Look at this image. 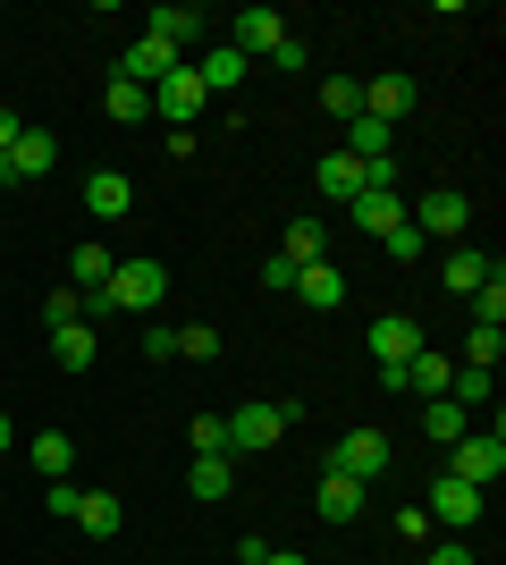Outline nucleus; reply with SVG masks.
Listing matches in <instances>:
<instances>
[{"label": "nucleus", "mask_w": 506, "mask_h": 565, "mask_svg": "<svg viewBox=\"0 0 506 565\" xmlns=\"http://www.w3.org/2000/svg\"><path fill=\"white\" fill-rule=\"evenodd\" d=\"M110 270H119V254H110L101 236H85V245L68 254V287H76V296H101V287H110Z\"/></svg>", "instance_id": "4468645a"}, {"label": "nucleus", "mask_w": 506, "mask_h": 565, "mask_svg": "<svg viewBox=\"0 0 506 565\" xmlns=\"http://www.w3.org/2000/svg\"><path fill=\"white\" fill-rule=\"evenodd\" d=\"M9 448H18V423H9V414H0V456H9Z\"/></svg>", "instance_id": "c03bdc74"}, {"label": "nucleus", "mask_w": 506, "mask_h": 565, "mask_svg": "<svg viewBox=\"0 0 506 565\" xmlns=\"http://www.w3.org/2000/svg\"><path fill=\"white\" fill-rule=\"evenodd\" d=\"M279 254H288L295 270H304V262H330V228H321V220H288V245H279Z\"/></svg>", "instance_id": "c756f323"}, {"label": "nucleus", "mask_w": 506, "mask_h": 565, "mask_svg": "<svg viewBox=\"0 0 506 565\" xmlns=\"http://www.w3.org/2000/svg\"><path fill=\"white\" fill-rule=\"evenodd\" d=\"M406 220H413V228H422V245H431V236H448V245H456V236L473 228V203H464L456 186H431V194H422V203H413Z\"/></svg>", "instance_id": "0eeeda50"}, {"label": "nucleus", "mask_w": 506, "mask_h": 565, "mask_svg": "<svg viewBox=\"0 0 506 565\" xmlns=\"http://www.w3.org/2000/svg\"><path fill=\"white\" fill-rule=\"evenodd\" d=\"M295 305H313V312L346 305V270H337V262H304V270H295Z\"/></svg>", "instance_id": "dca6fc26"}, {"label": "nucleus", "mask_w": 506, "mask_h": 565, "mask_svg": "<svg viewBox=\"0 0 506 565\" xmlns=\"http://www.w3.org/2000/svg\"><path fill=\"white\" fill-rule=\"evenodd\" d=\"M76 523H85V532H94V541H119L127 532V507L110 490H85V507H76Z\"/></svg>", "instance_id": "4be33fe9"}, {"label": "nucleus", "mask_w": 506, "mask_h": 565, "mask_svg": "<svg viewBox=\"0 0 506 565\" xmlns=\"http://www.w3.org/2000/svg\"><path fill=\"white\" fill-rule=\"evenodd\" d=\"M43 507H51L60 523H76V507H85V481H51V490H43Z\"/></svg>", "instance_id": "c9c22d12"}, {"label": "nucleus", "mask_w": 506, "mask_h": 565, "mask_svg": "<svg viewBox=\"0 0 506 565\" xmlns=\"http://www.w3.org/2000/svg\"><path fill=\"white\" fill-rule=\"evenodd\" d=\"M489 507V490H473V481H456V472H439L431 490H422V515L439 523V532H473Z\"/></svg>", "instance_id": "7ed1b4c3"}, {"label": "nucleus", "mask_w": 506, "mask_h": 565, "mask_svg": "<svg viewBox=\"0 0 506 565\" xmlns=\"http://www.w3.org/2000/svg\"><path fill=\"white\" fill-rule=\"evenodd\" d=\"M51 161H60V143H51V127H25V136L9 143V169H18V178H51Z\"/></svg>", "instance_id": "412c9836"}, {"label": "nucleus", "mask_w": 506, "mask_h": 565, "mask_svg": "<svg viewBox=\"0 0 506 565\" xmlns=\"http://www.w3.org/2000/svg\"><path fill=\"white\" fill-rule=\"evenodd\" d=\"M413 102H422V85H413V76H397V68L363 85V110H372V118H388V127H397V118H406Z\"/></svg>", "instance_id": "ddd939ff"}, {"label": "nucleus", "mask_w": 506, "mask_h": 565, "mask_svg": "<svg viewBox=\"0 0 506 565\" xmlns=\"http://www.w3.org/2000/svg\"><path fill=\"white\" fill-rule=\"evenodd\" d=\"M203 25H212V18H203V9H152V34H161V43L177 51V60H186V51H194V34H203Z\"/></svg>", "instance_id": "5701e85b"}, {"label": "nucleus", "mask_w": 506, "mask_h": 565, "mask_svg": "<svg viewBox=\"0 0 506 565\" xmlns=\"http://www.w3.org/2000/svg\"><path fill=\"white\" fill-rule=\"evenodd\" d=\"M363 347H372V363H413V354L431 347V338H422V321H413V312H380V321H372V330H363Z\"/></svg>", "instance_id": "423d86ee"}, {"label": "nucleus", "mask_w": 506, "mask_h": 565, "mask_svg": "<svg viewBox=\"0 0 506 565\" xmlns=\"http://www.w3.org/2000/svg\"><path fill=\"white\" fill-rule=\"evenodd\" d=\"M262 565H313V557H295V548H270V557Z\"/></svg>", "instance_id": "37998d69"}, {"label": "nucleus", "mask_w": 506, "mask_h": 565, "mask_svg": "<svg viewBox=\"0 0 506 565\" xmlns=\"http://www.w3.org/2000/svg\"><path fill=\"white\" fill-rule=\"evenodd\" d=\"M422 565H482V557H473L464 532H448V541H431V557H422Z\"/></svg>", "instance_id": "58836bf2"}, {"label": "nucleus", "mask_w": 506, "mask_h": 565, "mask_svg": "<svg viewBox=\"0 0 506 565\" xmlns=\"http://www.w3.org/2000/svg\"><path fill=\"white\" fill-rule=\"evenodd\" d=\"M101 110L119 118V127H144V118H152V94H144V85H127V76H110V94H101Z\"/></svg>", "instance_id": "c85d7f7f"}, {"label": "nucleus", "mask_w": 506, "mask_h": 565, "mask_svg": "<svg viewBox=\"0 0 506 565\" xmlns=\"http://www.w3.org/2000/svg\"><path fill=\"white\" fill-rule=\"evenodd\" d=\"M313 507H321V523H363V481H346V472H321Z\"/></svg>", "instance_id": "6ab92c4d"}, {"label": "nucleus", "mask_w": 506, "mask_h": 565, "mask_svg": "<svg viewBox=\"0 0 506 565\" xmlns=\"http://www.w3.org/2000/svg\"><path fill=\"white\" fill-rule=\"evenodd\" d=\"M169 68H177V51H169L161 34H136V43H127V60H119V76H127V85H144V94L161 85Z\"/></svg>", "instance_id": "9b49d317"}, {"label": "nucleus", "mask_w": 506, "mask_h": 565, "mask_svg": "<svg viewBox=\"0 0 506 565\" xmlns=\"http://www.w3.org/2000/svg\"><path fill=\"white\" fill-rule=\"evenodd\" d=\"M397 532H406V541H431L439 523H431V515H422V507H397Z\"/></svg>", "instance_id": "a19ab883"}, {"label": "nucleus", "mask_w": 506, "mask_h": 565, "mask_svg": "<svg viewBox=\"0 0 506 565\" xmlns=\"http://www.w3.org/2000/svg\"><path fill=\"white\" fill-rule=\"evenodd\" d=\"M186 439H194V456H228V423H219V414H194Z\"/></svg>", "instance_id": "473e14b6"}, {"label": "nucleus", "mask_w": 506, "mask_h": 565, "mask_svg": "<svg viewBox=\"0 0 506 565\" xmlns=\"http://www.w3.org/2000/svg\"><path fill=\"white\" fill-rule=\"evenodd\" d=\"M346 212H355V228L388 236V228H397V220H406V194H397V186H363L355 203H346Z\"/></svg>", "instance_id": "a211bd4d"}, {"label": "nucleus", "mask_w": 506, "mask_h": 565, "mask_svg": "<svg viewBox=\"0 0 506 565\" xmlns=\"http://www.w3.org/2000/svg\"><path fill=\"white\" fill-rule=\"evenodd\" d=\"M161 296H169V270H161V262H119L110 287H101V305H110V312H161Z\"/></svg>", "instance_id": "20e7f679"}, {"label": "nucleus", "mask_w": 506, "mask_h": 565, "mask_svg": "<svg viewBox=\"0 0 506 565\" xmlns=\"http://www.w3.org/2000/svg\"><path fill=\"white\" fill-rule=\"evenodd\" d=\"M144 363H177V330L169 321H144Z\"/></svg>", "instance_id": "4c0bfd02"}, {"label": "nucleus", "mask_w": 506, "mask_h": 565, "mask_svg": "<svg viewBox=\"0 0 506 565\" xmlns=\"http://www.w3.org/2000/svg\"><path fill=\"white\" fill-rule=\"evenodd\" d=\"M388 465H397L388 430H346V439L330 448V472H346V481H363V490H372V481H380Z\"/></svg>", "instance_id": "39448f33"}, {"label": "nucleus", "mask_w": 506, "mask_h": 565, "mask_svg": "<svg viewBox=\"0 0 506 565\" xmlns=\"http://www.w3.org/2000/svg\"><path fill=\"white\" fill-rule=\"evenodd\" d=\"M219 423H228V456H262V448H279V439H288L295 423H304V405H237V414H219Z\"/></svg>", "instance_id": "f257e3e1"}, {"label": "nucleus", "mask_w": 506, "mask_h": 565, "mask_svg": "<svg viewBox=\"0 0 506 565\" xmlns=\"http://www.w3.org/2000/svg\"><path fill=\"white\" fill-rule=\"evenodd\" d=\"M489 388H498V372H482V363H456V380H448V405H464V414H482Z\"/></svg>", "instance_id": "bb28decb"}, {"label": "nucleus", "mask_w": 506, "mask_h": 565, "mask_svg": "<svg viewBox=\"0 0 506 565\" xmlns=\"http://www.w3.org/2000/svg\"><path fill=\"white\" fill-rule=\"evenodd\" d=\"M25 127H18V110H9V102H0V152H9V143H18Z\"/></svg>", "instance_id": "79ce46f5"}, {"label": "nucleus", "mask_w": 506, "mask_h": 565, "mask_svg": "<svg viewBox=\"0 0 506 565\" xmlns=\"http://www.w3.org/2000/svg\"><path fill=\"white\" fill-rule=\"evenodd\" d=\"M68 321H85V296H76V287H51L43 296V330H68Z\"/></svg>", "instance_id": "7c9ffc66"}, {"label": "nucleus", "mask_w": 506, "mask_h": 565, "mask_svg": "<svg viewBox=\"0 0 506 565\" xmlns=\"http://www.w3.org/2000/svg\"><path fill=\"white\" fill-rule=\"evenodd\" d=\"M177 354H186V363H219V330H203V321L177 330Z\"/></svg>", "instance_id": "f704fd0d"}, {"label": "nucleus", "mask_w": 506, "mask_h": 565, "mask_svg": "<svg viewBox=\"0 0 506 565\" xmlns=\"http://www.w3.org/2000/svg\"><path fill=\"white\" fill-rule=\"evenodd\" d=\"M262 287H279V296H295V262H288V254H270V262H262Z\"/></svg>", "instance_id": "ea45409f"}, {"label": "nucleus", "mask_w": 506, "mask_h": 565, "mask_svg": "<svg viewBox=\"0 0 506 565\" xmlns=\"http://www.w3.org/2000/svg\"><path fill=\"white\" fill-rule=\"evenodd\" d=\"M346 152H355L363 169L388 161V152H397V127H388V118H372V110H355V118H346Z\"/></svg>", "instance_id": "f3484780"}, {"label": "nucleus", "mask_w": 506, "mask_h": 565, "mask_svg": "<svg viewBox=\"0 0 506 565\" xmlns=\"http://www.w3.org/2000/svg\"><path fill=\"white\" fill-rule=\"evenodd\" d=\"M25 456H34V472H43V481H68V472H76V439H68V430H34V439H25Z\"/></svg>", "instance_id": "aec40b11"}, {"label": "nucleus", "mask_w": 506, "mask_h": 565, "mask_svg": "<svg viewBox=\"0 0 506 565\" xmlns=\"http://www.w3.org/2000/svg\"><path fill=\"white\" fill-rule=\"evenodd\" d=\"M456 363H482V372H498V363H506V338H498V330H473Z\"/></svg>", "instance_id": "72a5a7b5"}, {"label": "nucleus", "mask_w": 506, "mask_h": 565, "mask_svg": "<svg viewBox=\"0 0 506 565\" xmlns=\"http://www.w3.org/2000/svg\"><path fill=\"white\" fill-rule=\"evenodd\" d=\"M448 472H456V481H473V490H498V472H506V439H498V423H473L456 439V448H448Z\"/></svg>", "instance_id": "f03ea898"}, {"label": "nucleus", "mask_w": 506, "mask_h": 565, "mask_svg": "<svg viewBox=\"0 0 506 565\" xmlns=\"http://www.w3.org/2000/svg\"><path fill=\"white\" fill-rule=\"evenodd\" d=\"M51 354H60V363H68V372H85V363H94V354H101L94 321H68V330H51Z\"/></svg>", "instance_id": "cd10ccee"}, {"label": "nucleus", "mask_w": 506, "mask_h": 565, "mask_svg": "<svg viewBox=\"0 0 506 565\" xmlns=\"http://www.w3.org/2000/svg\"><path fill=\"white\" fill-rule=\"evenodd\" d=\"M422 430H431L439 448H456L464 430H473V414H464V405H448V397H422Z\"/></svg>", "instance_id": "a878e982"}, {"label": "nucleus", "mask_w": 506, "mask_h": 565, "mask_svg": "<svg viewBox=\"0 0 506 565\" xmlns=\"http://www.w3.org/2000/svg\"><path fill=\"white\" fill-rule=\"evenodd\" d=\"M313 186H321V203H355V194H363V161H355V152H321Z\"/></svg>", "instance_id": "2eb2a0df"}, {"label": "nucleus", "mask_w": 506, "mask_h": 565, "mask_svg": "<svg viewBox=\"0 0 506 565\" xmlns=\"http://www.w3.org/2000/svg\"><path fill=\"white\" fill-rule=\"evenodd\" d=\"M186 68L203 76V94H237V85H245V68H254V60H245L237 43H212V51H203V60H186Z\"/></svg>", "instance_id": "f8f14e48"}, {"label": "nucleus", "mask_w": 506, "mask_h": 565, "mask_svg": "<svg viewBox=\"0 0 506 565\" xmlns=\"http://www.w3.org/2000/svg\"><path fill=\"white\" fill-rule=\"evenodd\" d=\"M186 490H194V498H237V465H228V456H194Z\"/></svg>", "instance_id": "b1692460"}, {"label": "nucleus", "mask_w": 506, "mask_h": 565, "mask_svg": "<svg viewBox=\"0 0 506 565\" xmlns=\"http://www.w3.org/2000/svg\"><path fill=\"white\" fill-rule=\"evenodd\" d=\"M321 110H330V118H355L363 110V85H355V76H330V85H321Z\"/></svg>", "instance_id": "2f4dec72"}, {"label": "nucleus", "mask_w": 506, "mask_h": 565, "mask_svg": "<svg viewBox=\"0 0 506 565\" xmlns=\"http://www.w3.org/2000/svg\"><path fill=\"white\" fill-rule=\"evenodd\" d=\"M127 212H136L127 169H94V178H85V220H101V228H110V220H127Z\"/></svg>", "instance_id": "9d476101"}, {"label": "nucleus", "mask_w": 506, "mask_h": 565, "mask_svg": "<svg viewBox=\"0 0 506 565\" xmlns=\"http://www.w3.org/2000/svg\"><path fill=\"white\" fill-rule=\"evenodd\" d=\"M228 43H237L245 60H270V51L288 43V18H279V9H237V18H228Z\"/></svg>", "instance_id": "1a4fd4ad"}, {"label": "nucleus", "mask_w": 506, "mask_h": 565, "mask_svg": "<svg viewBox=\"0 0 506 565\" xmlns=\"http://www.w3.org/2000/svg\"><path fill=\"white\" fill-rule=\"evenodd\" d=\"M203 102H212V94H203V76H194L186 60H177V68L152 85V110H161L169 127H194V118H203Z\"/></svg>", "instance_id": "6e6552de"}, {"label": "nucleus", "mask_w": 506, "mask_h": 565, "mask_svg": "<svg viewBox=\"0 0 506 565\" xmlns=\"http://www.w3.org/2000/svg\"><path fill=\"white\" fill-rule=\"evenodd\" d=\"M380 245H388V262H422V228H413V220H397Z\"/></svg>", "instance_id": "e433bc0d"}, {"label": "nucleus", "mask_w": 506, "mask_h": 565, "mask_svg": "<svg viewBox=\"0 0 506 565\" xmlns=\"http://www.w3.org/2000/svg\"><path fill=\"white\" fill-rule=\"evenodd\" d=\"M489 270H498V262H489L482 245H448V287H456V296H473Z\"/></svg>", "instance_id": "393cba45"}]
</instances>
